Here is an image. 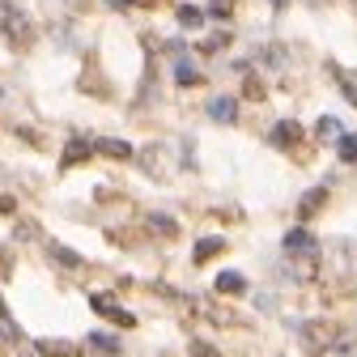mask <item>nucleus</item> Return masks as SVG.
Listing matches in <instances>:
<instances>
[{"mask_svg":"<svg viewBox=\"0 0 357 357\" xmlns=\"http://www.w3.org/2000/svg\"><path fill=\"white\" fill-rule=\"evenodd\" d=\"M315 132H319V141H340V119H332V115H324Z\"/></svg>","mask_w":357,"mask_h":357,"instance_id":"obj_11","label":"nucleus"},{"mask_svg":"<svg viewBox=\"0 0 357 357\" xmlns=\"http://www.w3.org/2000/svg\"><path fill=\"white\" fill-rule=\"evenodd\" d=\"M208 119H217V123H234L238 119V102L234 98H208Z\"/></svg>","mask_w":357,"mask_h":357,"instance_id":"obj_3","label":"nucleus"},{"mask_svg":"<svg viewBox=\"0 0 357 357\" xmlns=\"http://www.w3.org/2000/svg\"><path fill=\"white\" fill-rule=\"evenodd\" d=\"M217 251H226V238H221V234H208V238H200V243H196L192 259H196V264H204V259H213Z\"/></svg>","mask_w":357,"mask_h":357,"instance_id":"obj_4","label":"nucleus"},{"mask_svg":"<svg viewBox=\"0 0 357 357\" xmlns=\"http://www.w3.org/2000/svg\"><path fill=\"white\" fill-rule=\"evenodd\" d=\"M89 344H94L98 353H119V340L107 336V332H89Z\"/></svg>","mask_w":357,"mask_h":357,"instance_id":"obj_13","label":"nucleus"},{"mask_svg":"<svg viewBox=\"0 0 357 357\" xmlns=\"http://www.w3.org/2000/svg\"><path fill=\"white\" fill-rule=\"evenodd\" d=\"M213 285H217V294H243L247 289V277L243 273H217Z\"/></svg>","mask_w":357,"mask_h":357,"instance_id":"obj_5","label":"nucleus"},{"mask_svg":"<svg viewBox=\"0 0 357 357\" xmlns=\"http://www.w3.org/2000/svg\"><path fill=\"white\" fill-rule=\"evenodd\" d=\"M52 255H56V264H64V268H81V264H85L77 251H68V247H60V243H52Z\"/></svg>","mask_w":357,"mask_h":357,"instance_id":"obj_10","label":"nucleus"},{"mask_svg":"<svg viewBox=\"0 0 357 357\" xmlns=\"http://www.w3.org/2000/svg\"><path fill=\"white\" fill-rule=\"evenodd\" d=\"M208 13H213V17H226V13H230V0H213Z\"/></svg>","mask_w":357,"mask_h":357,"instance_id":"obj_19","label":"nucleus"},{"mask_svg":"<svg viewBox=\"0 0 357 357\" xmlns=\"http://www.w3.org/2000/svg\"><path fill=\"white\" fill-rule=\"evenodd\" d=\"M81 158H89V145L73 141V145H68V153H64V166H73V162H81Z\"/></svg>","mask_w":357,"mask_h":357,"instance_id":"obj_15","label":"nucleus"},{"mask_svg":"<svg viewBox=\"0 0 357 357\" xmlns=\"http://www.w3.org/2000/svg\"><path fill=\"white\" fill-rule=\"evenodd\" d=\"M178 26H183V30H196V26H204V13L192 9V5H183V9H178Z\"/></svg>","mask_w":357,"mask_h":357,"instance_id":"obj_12","label":"nucleus"},{"mask_svg":"<svg viewBox=\"0 0 357 357\" xmlns=\"http://www.w3.org/2000/svg\"><path fill=\"white\" fill-rule=\"evenodd\" d=\"M153 226H158L162 234H174V221H170V217H153Z\"/></svg>","mask_w":357,"mask_h":357,"instance_id":"obj_20","label":"nucleus"},{"mask_svg":"<svg viewBox=\"0 0 357 357\" xmlns=\"http://www.w3.org/2000/svg\"><path fill=\"white\" fill-rule=\"evenodd\" d=\"M174 81H178V85H196V81H200L196 64H192V60H178V64H174Z\"/></svg>","mask_w":357,"mask_h":357,"instance_id":"obj_7","label":"nucleus"},{"mask_svg":"<svg viewBox=\"0 0 357 357\" xmlns=\"http://www.w3.org/2000/svg\"><path fill=\"white\" fill-rule=\"evenodd\" d=\"M38 353H43V357H73L77 349H73L68 340H38Z\"/></svg>","mask_w":357,"mask_h":357,"instance_id":"obj_6","label":"nucleus"},{"mask_svg":"<svg viewBox=\"0 0 357 357\" xmlns=\"http://www.w3.org/2000/svg\"><path fill=\"white\" fill-rule=\"evenodd\" d=\"M294 141H298V128H294V123L273 128V145H294Z\"/></svg>","mask_w":357,"mask_h":357,"instance_id":"obj_14","label":"nucleus"},{"mask_svg":"<svg viewBox=\"0 0 357 357\" xmlns=\"http://www.w3.org/2000/svg\"><path fill=\"white\" fill-rule=\"evenodd\" d=\"M192 353H196V357H221V353H217L213 344H204V340H196V344H192Z\"/></svg>","mask_w":357,"mask_h":357,"instance_id":"obj_18","label":"nucleus"},{"mask_svg":"<svg viewBox=\"0 0 357 357\" xmlns=\"http://www.w3.org/2000/svg\"><path fill=\"white\" fill-rule=\"evenodd\" d=\"M89 306H94L98 315H107L111 324H123V328H132V324H137V319H132V315H128V310H123L119 302H111L107 294H94V298H89Z\"/></svg>","mask_w":357,"mask_h":357,"instance_id":"obj_1","label":"nucleus"},{"mask_svg":"<svg viewBox=\"0 0 357 357\" xmlns=\"http://www.w3.org/2000/svg\"><path fill=\"white\" fill-rule=\"evenodd\" d=\"M102 153H111V158H132V145L128 141H111V137H102V141H94Z\"/></svg>","mask_w":357,"mask_h":357,"instance_id":"obj_8","label":"nucleus"},{"mask_svg":"<svg viewBox=\"0 0 357 357\" xmlns=\"http://www.w3.org/2000/svg\"><path fill=\"white\" fill-rule=\"evenodd\" d=\"M273 5H277V9H281V5H289V0H273Z\"/></svg>","mask_w":357,"mask_h":357,"instance_id":"obj_21","label":"nucleus"},{"mask_svg":"<svg viewBox=\"0 0 357 357\" xmlns=\"http://www.w3.org/2000/svg\"><path fill=\"white\" fill-rule=\"evenodd\" d=\"M319 200H324V188H315V192H310V196L302 200V217H310V213H315V208H319Z\"/></svg>","mask_w":357,"mask_h":357,"instance_id":"obj_16","label":"nucleus"},{"mask_svg":"<svg viewBox=\"0 0 357 357\" xmlns=\"http://www.w3.org/2000/svg\"><path fill=\"white\" fill-rule=\"evenodd\" d=\"M336 149H340V162H357V137H353V132H340Z\"/></svg>","mask_w":357,"mask_h":357,"instance_id":"obj_9","label":"nucleus"},{"mask_svg":"<svg viewBox=\"0 0 357 357\" xmlns=\"http://www.w3.org/2000/svg\"><path fill=\"white\" fill-rule=\"evenodd\" d=\"M264 64H273V68H281V64H285L281 47H268V52H264Z\"/></svg>","mask_w":357,"mask_h":357,"instance_id":"obj_17","label":"nucleus"},{"mask_svg":"<svg viewBox=\"0 0 357 357\" xmlns=\"http://www.w3.org/2000/svg\"><path fill=\"white\" fill-rule=\"evenodd\" d=\"M285 251L289 255H315L319 251V238L310 234V230H289L285 234Z\"/></svg>","mask_w":357,"mask_h":357,"instance_id":"obj_2","label":"nucleus"}]
</instances>
